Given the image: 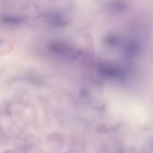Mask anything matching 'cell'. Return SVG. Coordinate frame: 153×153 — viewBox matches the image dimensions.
I'll use <instances>...</instances> for the list:
<instances>
[{
	"instance_id": "obj_1",
	"label": "cell",
	"mask_w": 153,
	"mask_h": 153,
	"mask_svg": "<svg viewBox=\"0 0 153 153\" xmlns=\"http://www.w3.org/2000/svg\"><path fill=\"white\" fill-rule=\"evenodd\" d=\"M1 43V40H0V43Z\"/></svg>"
}]
</instances>
